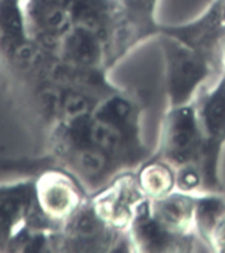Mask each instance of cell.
<instances>
[{
    "label": "cell",
    "instance_id": "1",
    "mask_svg": "<svg viewBox=\"0 0 225 253\" xmlns=\"http://www.w3.org/2000/svg\"><path fill=\"white\" fill-rule=\"evenodd\" d=\"M57 232L37 209L35 179L0 185V252H51Z\"/></svg>",
    "mask_w": 225,
    "mask_h": 253
},
{
    "label": "cell",
    "instance_id": "2",
    "mask_svg": "<svg viewBox=\"0 0 225 253\" xmlns=\"http://www.w3.org/2000/svg\"><path fill=\"white\" fill-rule=\"evenodd\" d=\"M35 198L39 212L58 231L83 206L75 175L55 164L35 178Z\"/></svg>",
    "mask_w": 225,
    "mask_h": 253
},
{
    "label": "cell",
    "instance_id": "3",
    "mask_svg": "<svg viewBox=\"0 0 225 253\" xmlns=\"http://www.w3.org/2000/svg\"><path fill=\"white\" fill-rule=\"evenodd\" d=\"M41 53L29 39L21 0H0V71L15 77L27 70Z\"/></svg>",
    "mask_w": 225,
    "mask_h": 253
},
{
    "label": "cell",
    "instance_id": "4",
    "mask_svg": "<svg viewBox=\"0 0 225 253\" xmlns=\"http://www.w3.org/2000/svg\"><path fill=\"white\" fill-rule=\"evenodd\" d=\"M169 150L178 161H186L197 150V130L192 111L179 110L171 119L169 130Z\"/></svg>",
    "mask_w": 225,
    "mask_h": 253
},
{
    "label": "cell",
    "instance_id": "5",
    "mask_svg": "<svg viewBox=\"0 0 225 253\" xmlns=\"http://www.w3.org/2000/svg\"><path fill=\"white\" fill-rule=\"evenodd\" d=\"M204 73V63L196 55L186 51H178L173 54L170 87L175 102H181L187 98L196 83L203 78Z\"/></svg>",
    "mask_w": 225,
    "mask_h": 253
},
{
    "label": "cell",
    "instance_id": "6",
    "mask_svg": "<svg viewBox=\"0 0 225 253\" xmlns=\"http://www.w3.org/2000/svg\"><path fill=\"white\" fill-rule=\"evenodd\" d=\"M204 119L205 126L215 141L225 138V82L205 104Z\"/></svg>",
    "mask_w": 225,
    "mask_h": 253
},
{
    "label": "cell",
    "instance_id": "7",
    "mask_svg": "<svg viewBox=\"0 0 225 253\" xmlns=\"http://www.w3.org/2000/svg\"><path fill=\"white\" fill-rule=\"evenodd\" d=\"M219 13H220L219 8H216L201 23L193 27L181 29L177 35L189 45H204L212 39L216 32L217 25H219Z\"/></svg>",
    "mask_w": 225,
    "mask_h": 253
},
{
    "label": "cell",
    "instance_id": "8",
    "mask_svg": "<svg viewBox=\"0 0 225 253\" xmlns=\"http://www.w3.org/2000/svg\"><path fill=\"white\" fill-rule=\"evenodd\" d=\"M138 232L141 235V239L144 243L151 247L157 245H163L166 243V233L158 223L150 220L148 213H142L140 216V224H138Z\"/></svg>",
    "mask_w": 225,
    "mask_h": 253
},
{
    "label": "cell",
    "instance_id": "9",
    "mask_svg": "<svg viewBox=\"0 0 225 253\" xmlns=\"http://www.w3.org/2000/svg\"><path fill=\"white\" fill-rule=\"evenodd\" d=\"M144 183L149 190H153L155 193L165 191L171 185V175L163 168H150L144 173Z\"/></svg>",
    "mask_w": 225,
    "mask_h": 253
},
{
    "label": "cell",
    "instance_id": "10",
    "mask_svg": "<svg viewBox=\"0 0 225 253\" xmlns=\"http://www.w3.org/2000/svg\"><path fill=\"white\" fill-rule=\"evenodd\" d=\"M182 201H169L162 206V217L169 223H179L185 220L187 215V209Z\"/></svg>",
    "mask_w": 225,
    "mask_h": 253
},
{
    "label": "cell",
    "instance_id": "11",
    "mask_svg": "<svg viewBox=\"0 0 225 253\" xmlns=\"http://www.w3.org/2000/svg\"><path fill=\"white\" fill-rule=\"evenodd\" d=\"M223 206L219 201H204L199 209V217L200 221L205 225H212L213 221H216L217 216L221 213Z\"/></svg>",
    "mask_w": 225,
    "mask_h": 253
},
{
    "label": "cell",
    "instance_id": "12",
    "mask_svg": "<svg viewBox=\"0 0 225 253\" xmlns=\"http://www.w3.org/2000/svg\"><path fill=\"white\" fill-rule=\"evenodd\" d=\"M124 7L128 11H132L133 13H148L150 8L153 5L154 0H120Z\"/></svg>",
    "mask_w": 225,
    "mask_h": 253
},
{
    "label": "cell",
    "instance_id": "13",
    "mask_svg": "<svg viewBox=\"0 0 225 253\" xmlns=\"http://www.w3.org/2000/svg\"><path fill=\"white\" fill-rule=\"evenodd\" d=\"M181 185L182 187L185 189H191L193 186H196L199 183V177L195 171H186L183 175H182L181 179Z\"/></svg>",
    "mask_w": 225,
    "mask_h": 253
},
{
    "label": "cell",
    "instance_id": "14",
    "mask_svg": "<svg viewBox=\"0 0 225 253\" xmlns=\"http://www.w3.org/2000/svg\"><path fill=\"white\" fill-rule=\"evenodd\" d=\"M21 1H23V0H21Z\"/></svg>",
    "mask_w": 225,
    "mask_h": 253
}]
</instances>
